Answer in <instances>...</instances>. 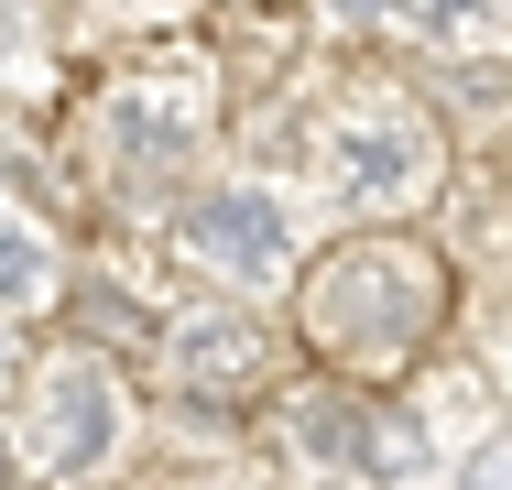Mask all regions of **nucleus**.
Returning <instances> with one entry per match:
<instances>
[{"label": "nucleus", "instance_id": "f257e3e1", "mask_svg": "<svg viewBox=\"0 0 512 490\" xmlns=\"http://www.w3.org/2000/svg\"><path fill=\"white\" fill-rule=\"evenodd\" d=\"M436 327V262L382 240V251H338L306 284V338L349 371H393L414 338Z\"/></svg>", "mask_w": 512, "mask_h": 490}, {"label": "nucleus", "instance_id": "f03ea898", "mask_svg": "<svg viewBox=\"0 0 512 490\" xmlns=\"http://www.w3.org/2000/svg\"><path fill=\"white\" fill-rule=\"evenodd\" d=\"M109 153L131 175H164V164H197V142L218 131V98H207V66H175V77H120L99 109Z\"/></svg>", "mask_w": 512, "mask_h": 490}, {"label": "nucleus", "instance_id": "7ed1b4c3", "mask_svg": "<svg viewBox=\"0 0 512 490\" xmlns=\"http://www.w3.org/2000/svg\"><path fill=\"white\" fill-rule=\"evenodd\" d=\"M425 175H436V142H425V120L404 98H349L327 120V186L404 207V196H425Z\"/></svg>", "mask_w": 512, "mask_h": 490}, {"label": "nucleus", "instance_id": "20e7f679", "mask_svg": "<svg viewBox=\"0 0 512 490\" xmlns=\"http://www.w3.org/2000/svg\"><path fill=\"white\" fill-rule=\"evenodd\" d=\"M175 251L197 273H229V284H273L284 273V196L273 186H207L175 218Z\"/></svg>", "mask_w": 512, "mask_h": 490}, {"label": "nucleus", "instance_id": "39448f33", "mask_svg": "<svg viewBox=\"0 0 512 490\" xmlns=\"http://www.w3.org/2000/svg\"><path fill=\"white\" fill-rule=\"evenodd\" d=\"M120 425H131V403H120V382H109L99 360H55L44 371V403H33L44 469H99L109 447H120Z\"/></svg>", "mask_w": 512, "mask_h": 490}, {"label": "nucleus", "instance_id": "423d86ee", "mask_svg": "<svg viewBox=\"0 0 512 490\" xmlns=\"http://www.w3.org/2000/svg\"><path fill=\"white\" fill-rule=\"evenodd\" d=\"M295 436H306V458L360 469V480H404L414 469V425L404 414H371L360 392H306L295 403Z\"/></svg>", "mask_w": 512, "mask_h": 490}, {"label": "nucleus", "instance_id": "0eeeda50", "mask_svg": "<svg viewBox=\"0 0 512 490\" xmlns=\"http://www.w3.org/2000/svg\"><path fill=\"white\" fill-rule=\"evenodd\" d=\"M262 360H273V338H262L251 316H229V305H197V316L164 327V371L186 392H251Z\"/></svg>", "mask_w": 512, "mask_h": 490}, {"label": "nucleus", "instance_id": "6e6552de", "mask_svg": "<svg viewBox=\"0 0 512 490\" xmlns=\"http://www.w3.org/2000/svg\"><path fill=\"white\" fill-rule=\"evenodd\" d=\"M44 294H55V240L22 207H0V305H44Z\"/></svg>", "mask_w": 512, "mask_h": 490}, {"label": "nucleus", "instance_id": "1a4fd4ad", "mask_svg": "<svg viewBox=\"0 0 512 490\" xmlns=\"http://www.w3.org/2000/svg\"><path fill=\"white\" fill-rule=\"evenodd\" d=\"M404 22L425 44H458V33H480V0H404Z\"/></svg>", "mask_w": 512, "mask_h": 490}, {"label": "nucleus", "instance_id": "9d476101", "mask_svg": "<svg viewBox=\"0 0 512 490\" xmlns=\"http://www.w3.org/2000/svg\"><path fill=\"white\" fill-rule=\"evenodd\" d=\"M22 44H33V0H0V66H11Z\"/></svg>", "mask_w": 512, "mask_h": 490}, {"label": "nucleus", "instance_id": "9b49d317", "mask_svg": "<svg viewBox=\"0 0 512 490\" xmlns=\"http://www.w3.org/2000/svg\"><path fill=\"white\" fill-rule=\"evenodd\" d=\"M316 11H327V22H349V33H360V22H382V11H393V0H316Z\"/></svg>", "mask_w": 512, "mask_h": 490}, {"label": "nucleus", "instance_id": "f8f14e48", "mask_svg": "<svg viewBox=\"0 0 512 490\" xmlns=\"http://www.w3.org/2000/svg\"><path fill=\"white\" fill-rule=\"evenodd\" d=\"M11 371H22V338H11V327H0V392H11Z\"/></svg>", "mask_w": 512, "mask_h": 490}]
</instances>
